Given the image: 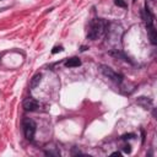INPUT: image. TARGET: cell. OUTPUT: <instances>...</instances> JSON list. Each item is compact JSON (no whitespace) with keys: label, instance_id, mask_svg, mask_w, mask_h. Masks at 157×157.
I'll list each match as a JSON object with an SVG mask.
<instances>
[{"label":"cell","instance_id":"6da1fadb","mask_svg":"<svg viewBox=\"0 0 157 157\" xmlns=\"http://www.w3.org/2000/svg\"><path fill=\"white\" fill-rule=\"evenodd\" d=\"M106 27H107V22L102 19H95L90 22V27H89V33L87 37L92 41H96L98 38H101L104 32H106Z\"/></svg>","mask_w":157,"mask_h":157},{"label":"cell","instance_id":"7a4b0ae2","mask_svg":"<svg viewBox=\"0 0 157 157\" xmlns=\"http://www.w3.org/2000/svg\"><path fill=\"white\" fill-rule=\"evenodd\" d=\"M24 133L27 140H33L35 134H36V123L32 119L26 118L24 120Z\"/></svg>","mask_w":157,"mask_h":157},{"label":"cell","instance_id":"3957f363","mask_svg":"<svg viewBox=\"0 0 157 157\" xmlns=\"http://www.w3.org/2000/svg\"><path fill=\"white\" fill-rule=\"evenodd\" d=\"M101 71L103 72V75H104V76H107L108 78H111L112 81H114V82H117V84H120V82H122V80H123V76H122V75H119L118 72L113 71L109 66L102 65V66H101Z\"/></svg>","mask_w":157,"mask_h":157},{"label":"cell","instance_id":"277c9868","mask_svg":"<svg viewBox=\"0 0 157 157\" xmlns=\"http://www.w3.org/2000/svg\"><path fill=\"white\" fill-rule=\"evenodd\" d=\"M22 106H24L25 111H27V112H33V111L38 109L39 103H38V102H37L35 98H26V100L24 101Z\"/></svg>","mask_w":157,"mask_h":157},{"label":"cell","instance_id":"5b68a950","mask_svg":"<svg viewBox=\"0 0 157 157\" xmlns=\"http://www.w3.org/2000/svg\"><path fill=\"white\" fill-rule=\"evenodd\" d=\"M142 19L145 20V24H146V28L147 27H151V26H153V15L151 14V11H150V9L147 8V5L145 6V10L142 11Z\"/></svg>","mask_w":157,"mask_h":157},{"label":"cell","instance_id":"8992f818","mask_svg":"<svg viewBox=\"0 0 157 157\" xmlns=\"http://www.w3.org/2000/svg\"><path fill=\"white\" fill-rule=\"evenodd\" d=\"M80 65H81V60L77 57H72V58H70L65 61L66 68H76V66H80Z\"/></svg>","mask_w":157,"mask_h":157},{"label":"cell","instance_id":"52a82bcc","mask_svg":"<svg viewBox=\"0 0 157 157\" xmlns=\"http://www.w3.org/2000/svg\"><path fill=\"white\" fill-rule=\"evenodd\" d=\"M147 31H148V36H150V39H151V43H152V44H157V33H156V30H155V26H151V27H147Z\"/></svg>","mask_w":157,"mask_h":157},{"label":"cell","instance_id":"ba28073f","mask_svg":"<svg viewBox=\"0 0 157 157\" xmlns=\"http://www.w3.org/2000/svg\"><path fill=\"white\" fill-rule=\"evenodd\" d=\"M42 81V74H36L33 77H32V80H31V89H36Z\"/></svg>","mask_w":157,"mask_h":157},{"label":"cell","instance_id":"9c48e42d","mask_svg":"<svg viewBox=\"0 0 157 157\" xmlns=\"http://www.w3.org/2000/svg\"><path fill=\"white\" fill-rule=\"evenodd\" d=\"M137 103H139L140 106H142L145 109H147V107L152 104V101H151V100H148V98H146V97H139Z\"/></svg>","mask_w":157,"mask_h":157},{"label":"cell","instance_id":"30bf717a","mask_svg":"<svg viewBox=\"0 0 157 157\" xmlns=\"http://www.w3.org/2000/svg\"><path fill=\"white\" fill-rule=\"evenodd\" d=\"M114 4L119 8H126V3L125 0H114Z\"/></svg>","mask_w":157,"mask_h":157},{"label":"cell","instance_id":"8fae6325","mask_svg":"<svg viewBox=\"0 0 157 157\" xmlns=\"http://www.w3.org/2000/svg\"><path fill=\"white\" fill-rule=\"evenodd\" d=\"M133 137H135V134H124L123 136H122V140H129V139H133Z\"/></svg>","mask_w":157,"mask_h":157},{"label":"cell","instance_id":"7c38bea8","mask_svg":"<svg viewBox=\"0 0 157 157\" xmlns=\"http://www.w3.org/2000/svg\"><path fill=\"white\" fill-rule=\"evenodd\" d=\"M63 50H64V48H63L61 46H59V47L57 46V47H54V48H53L52 53H53V54H55V53H58V52H63Z\"/></svg>","mask_w":157,"mask_h":157},{"label":"cell","instance_id":"4fadbf2b","mask_svg":"<svg viewBox=\"0 0 157 157\" xmlns=\"http://www.w3.org/2000/svg\"><path fill=\"white\" fill-rule=\"evenodd\" d=\"M123 150H124V152H125V153H130V152H131V148H130V145H125Z\"/></svg>","mask_w":157,"mask_h":157},{"label":"cell","instance_id":"5bb4252c","mask_svg":"<svg viewBox=\"0 0 157 157\" xmlns=\"http://www.w3.org/2000/svg\"><path fill=\"white\" fill-rule=\"evenodd\" d=\"M112 156H120V152H113Z\"/></svg>","mask_w":157,"mask_h":157},{"label":"cell","instance_id":"9a60e30c","mask_svg":"<svg viewBox=\"0 0 157 157\" xmlns=\"http://www.w3.org/2000/svg\"><path fill=\"white\" fill-rule=\"evenodd\" d=\"M86 49H87V48H86V47H82V48H81V52H85V50H86Z\"/></svg>","mask_w":157,"mask_h":157}]
</instances>
